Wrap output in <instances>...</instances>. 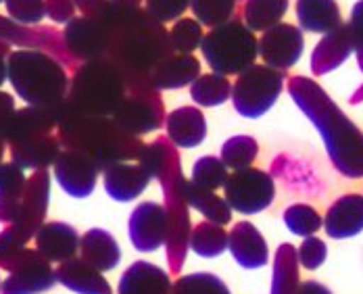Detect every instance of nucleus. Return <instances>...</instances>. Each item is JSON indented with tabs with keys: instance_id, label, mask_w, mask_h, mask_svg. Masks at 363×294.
I'll return each instance as SVG.
<instances>
[{
	"instance_id": "nucleus-1",
	"label": "nucleus",
	"mask_w": 363,
	"mask_h": 294,
	"mask_svg": "<svg viewBox=\"0 0 363 294\" xmlns=\"http://www.w3.org/2000/svg\"><path fill=\"white\" fill-rule=\"evenodd\" d=\"M101 15L109 30L105 59L119 69L125 81L148 77L165 57L174 52L169 46V32H165L163 23L150 17L146 9L111 2Z\"/></svg>"
},
{
	"instance_id": "nucleus-2",
	"label": "nucleus",
	"mask_w": 363,
	"mask_h": 294,
	"mask_svg": "<svg viewBox=\"0 0 363 294\" xmlns=\"http://www.w3.org/2000/svg\"><path fill=\"white\" fill-rule=\"evenodd\" d=\"M289 94L296 107L318 128L328 157L345 178H363V132L338 109L326 90L309 77L294 75L289 79Z\"/></svg>"
},
{
	"instance_id": "nucleus-3",
	"label": "nucleus",
	"mask_w": 363,
	"mask_h": 294,
	"mask_svg": "<svg viewBox=\"0 0 363 294\" xmlns=\"http://www.w3.org/2000/svg\"><path fill=\"white\" fill-rule=\"evenodd\" d=\"M57 138L61 147L90 157L99 171L123 161H138L145 145L119 128L113 117L86 115L72 109L65 101L57 105Z\"/></svg>"
},
{
	"instance_id": "nucleus-4",
	"label": "nucleus",
	"mask_w": 363,
	"mask_h": 294,
	"mask_svg": "<svg viewBox=\"0 0 363 294\" xmlns=\"http://www.w3.org/2000/svg\"><path fill=\"white\" fill-rule=\"evenodd\" d=\"M138 163L148 171L152 180H159L165 194V211H167V236L165 251L172 273H180L186 255L190 251V205L184 194V174L180 167V154L176 147L159 138L150 145H145Z\"/></svg>"
},
{
	"instance_id": "nucleus-5",
	"label": "nucleus",
	"mask_w": 363,
	"mask_h": 294,
	"mask_svg": "<svg viewBox=\"0 0 363 294\" xmlns=\"http://www.w3.org/2000/svg\"><path fill=\"white\" fill-rule=\"evenodd\" d=\"M9 81L30 107H57L67 98L65 65L40 48H19L9 55Z\"/></svg>"
},
{
	"instance_id": "nucleus-6",
	"label": "nucleus",
	"mask_w": 363,
	"mask_h": 294,
	"mask_svg": "<svg viewBox=\"0 0 363 294\" xmlns=\"http://www.w3.org/2000/svg\"><path fill=\"white\" fill-rule=\"evenodd\" d=\"M125 90L123 75L109 59H94L75 69L65 103L86 115L111 117L123 101Z\"/></svg>"
},
{
	"instance_id": "nucleus-7",
	"label": "nucleus",
	"mask_w": 363,
	"mask_h": 294,
	"mask_svg": "<svg viewBox=\"0 0 363 294\" xmlns=\"http://www.w3.org/2000/svg\"><path fill=\"white\" fill-rule=\"evenodd\" d=\"M201 52L207 65L219 75H238L255 65L259 57V40L238 19L211 28L203 42Z\"/></svg>"
},
{
	"instance_id": "nucleus-8",
	"label": "nucleus",
	"mask_w": 363,
	"mask_h": 294,
	"mask_svg": "<svg viewBox=\"0 0 363 294\" xmlns=\"http://www.w3.org/2000/svg\"><path fill=\"white\" fill-rule=\"evenodd\" d=\"M125 96L113 111V121L130 132L132 136H143L159 130L165 123V111L161 96L150 77H136L125 81Z\"/></svg>"
},
{
	"instance_id": "nucleus-9",
	"label": "nucleus",
	"mask_w": 363,
	"mask_h": 294,
	"mask_svg": "<svg viewBox=\"0 0 363 294\" xmlns=\"http://www.w3.org/2000/svg\"><path fill=\"white\" fill-rule=\"evenodd\" d=\"M286 84L284 72L263 65H251L232 86V103L238 115L257 119L265 115L278 101Z\"/></svg>"
},
{
	"instance_id": "nucleus-10",
	"label": "nucleus",
	"mask_w": 363,
	"mask_h": 294,
	"mask_svg": "<svg viewBox=\"0 0 363 294\" xmlns=\"http://www.w3.org/2000/svg\"><path fill=\"white\" fill-rule=\"evenodd\" d=\"M223 192L230 209L242 215H255L265 211L274 203L276 184L269 174L255 167H247L228 176Z\"/></svg>"
},
{
	"instance_id": "nucleus-11",
	"label": "nucleus",
	"mask_w": 363,
	"mask_h": 294,
	"mask_svg": "<svg viewBox=\"0 0 363 294\" xmlns=\"http://www.w3.org/2000/svg\"><path fill=\"white\" fill-rule=\"evenodd\" d=\"M0 267L9 271V278L2 284V294H38L50 290L57 282L50 261L38 249L32 251L26 247Z\"/></svg>"
},
{
	"instance_id": "nucleus-12",
	"label": "nucleus",
	"mask_w": 363,
	"mask_h": 294,
	"mask_svg": "<svg viewBox=\"0 0 363 294\" xmlns=\"http://www.w3.org/2000/svg\"><path fill=\"white\" fill-rule=\"evenodd\" d=\"M48 198H50V176L46 169H36L26 184L23 196L17 203L13 205L0 203V221H6L9 225H17L32 238L44 223Z\"/></svg>"
},
{
	"instance_id": "nucleus-13",
	"label": "nucleus",
	"mask_w": 363,
	"mask_h": 294,
	"mask_svg": "<svg viewBox=\"0 0 363 294\" xmlns=\"http://www.w3.org/2000/svg\"><path fill=\"white\" fill-rule=\"evenodd\" d=\"M63 42L67 48V55H72L84 63L94 61V59H105L107 46H109V30H107L103 15L73 17L63 32Z\"/></svg>"
},
{
	"instance_id": "nucleus-14",
	"label": "nucleus",
	"mask_w": 363,
	"mask_h": 294,
	"mask_svg": "<svg viewBox=\"0 0 363 294\" xmlns=\"http://www.w3.org/2000/svg\"><path fill=\"white\" fill-rule=\"evenodd\" d=\"M305 50L303 30L292 23H278L259 38V57L267 67L289 72L298 63Z\"/></svg>"
},
{
	"instance_id": "nucleus-15",
	"label": "nucleus",
	"mask_w": 363,
	"mask_h": 294,
	"mask_svg": "<svg viewBox=\"0 0 363 294\" xmlns=\"http://www.w3.org/2000/svg\"><path fill=\"white\" fill-rule=\"evenodd\" d=\"M130 240L140 253H155L165 244L167 236V211L159 203H140L130 215Z\"/></svg>"
},
{
	"instance_id": "nucleus-16",
	"label": "nucleus",
	"mask_w": 363,
	"mask_h": 294,
	"mask_svg": "<svg viewBox=\"0 0 363 294\" xmlns=\"http://www.w3.org/2000/svg\"><path fill=\"white\" fill-rule=\"evenodd\" d=\"M55 178L69 196L86 198L94 192L99 167L90 157L65 148L55 161Z\"/></svg>"
},
{
	"instance_id": "nucleus-17",
	"label": "nucleus",
	"mask_w": 363,
	"mask_h": 294,
	"mask_svg": "<svg viewBox=\"0 0 363 294\" xmlns=\"http://www.w3.org/2000/svg\"><path fill=\"white\" fill-rule=\"evenodd\" d=\"M48 134H57V107H28L11 115L0 138L6 145H15Z\"/></svg>"
},
{
	"instance_id": "nucleus-18",
	"label": "nucleus",
	"mask_w": 363,
	"mask_h": 294,
	"mask_svg": "<svg viewBox=\"0 0 363 294\" xmlns=\"http://www.w3.org/2000/svg\"><path fill=\"white\" fill-rule=\"evenodd\" d=\"M228 251L245 269L265 267L269 259L267 242L251 221H238L228 232Z\"/></svg>"
},
{
	"instance_id": "nucleus-19",
	"label": "nucleus",
	"mask_w": 363,
	"mask_h": 294,
	"mask_svg": "<svg viewBox=\"0 0 363 294\" xmlns=\"http://www.w3.org/2000/svg\"><path fill=\"white\" fill-rule=\"evenodd\" d=\"M150 176L140 163L123 161L105 169V190L113 200L130 203L138 198L150 184Z\"/></svg>"
},
{
	"instance_id": "nucleus-20",
	"label": "nucleus",
	"mask_w": 363,
	"mask_h": 294,
	"mask_svg": "<svg viewBox=\"0 0 363 294\" xmlns=\"http://www.w3.org/2000/svg\"><path fill=\"white\" fill-rule=\"evenodd\" d=\"M324 230L330 238L342 240L353 238L363 232V196L362 194H345L336 198L326 217H324Z\"/></svg>"
},
{
	"instance_id": "nucleus-21",
	"label": "nucleus",
	"mask_w": 363,
	"mask_h": 294,
	"mask_svg": "<svg viewBox=\"0 0 363 294\" xmlns=\"http://www.w3.org/2000/svg\"><path fill=\"white\" fill-rule=\"evenodd\" d=\"M353 55V40L349 26L342 23L336 30L324 34L318 42L311 55V72L315 75H326L334 69H338L349 57Z\"/></svg>"
},
{
	"instance_id": "nucleus-22",
	"label": "nucleus",
	"mask_w": 363,
	"mask_h": 294,
	"mask_svg": "<svg viewBox=\"0 0 363 294\" xmlns=\"http://www.w3.org/2000/svg\"><path fill=\"white\" fill-rule=\"evenodd\" d=\"M167 140L176 148H194L207 136V121L199 107H180L165 117Z\"/></svg>"
},
{
	"instance_id": "nucleus-23",
	"label": "nucleus",
	"mask_w": 363,
	"mask_h": 294,
	"mask_svg": "<svg viewBox=\"0 0 363 294\" xmlns=\"http://www.w3.org/2000/svg\"><path fill=\"white\" fill-rule=\"evenodd\" d=\"M34 238H36V249L48 261L63 263L79 251V236L75 227L63 221L42 223Z\"/></svg>"
},
{
	"instance_id": "nucleus-24",
	"label": "nucleus",
	"mask_w": 363,
	"mask_h": 294,
	"mask_svg": "<svg viewBox=\"0 0 363 294\" xmlns=\"http://www.w3.org/2000/svg\"><path fill=\"white\" fill-rule=\"evenodd\" d=\"M172 282L165 269L148 263V261H136L132 263L117 286V294H169Z\"/></svg>"
},
{
	"instance_id": "nucleus-25",
	"label": "nucleus",
	"mask_w": 363,
	"mask_h": 294,
	"mask_svg": "<svg viewBox=\"0 0 363 294\" xmlns=\"http://www.w3.org/2000/svg\"><path fill=\"white\" fill-rule=\"evenodd\" d=\"M199 75H201V63L196 57L172 52L150 72L148 77L157 90H178L184 86H190Z\"/></svg>"
},
{
	"instance_id": "nucleus-26",
	"label": "nucleus",
	"mask_w": 363,
	"mask_h": 294,
	"mask_svg": "<svg viewBox=\"0 0 363 294\" xmlns=\"http://www.w3.org/2000/svg\"><path fill=\"white\" fill-rule=\"evenodd\" d=\"M57 280L77 294H113L109 282L103 278V271L86 263L84 259H67L55 271Z\"/></svg>"
},
{
	"instance_id": "nucleus-27",
	"label": "nucleus",
	"mask_w": 363,
	"mask_h": 294,
	"mask_svg": "<svg viewBox=\"0 0 363 294\" xmlns=\"http://www.w3.org/2000/svg\"><path fill=\"white\" fill-rule=\"evenodd\" d=\"M296 19L298 28L309 34H328L342 26L336 0H296Z\"/></svg>"
},
{
	"instance_id": "nucleus-28",
	"label": "nucleus",
	"mask_w": 363,
	"mask_h": 294,
	"mask_svg": "<svg viewBox=\"0 0 363 294\" xmlns=\"http://www.w3.org/2000/svg\"><path fill=\"white\" fill-rule=\"evenodd\" d=\"M79 253L86 263L96 267L99 271L115 269L121 261V249L117 240L107 230L92 227L79 238Z\"/></svg>"
},
{
	"instance_id": "nucleus-29",
	"label": "nucleus",
	"mask_w": 363,
	"mask_h": 294,
	"mask_svg": "<svg viewBox=\"0 0 363 294\" xmlns=\"http://www.w3.org/2000/svg\"><path fill=\"white\" fill-rule=\"evenodd\" d=\"M9 147H11L13 163H17L23 169H34V171L55 165L57 157L61 154V142H59L57 134L40 136V138H32V140H23V142H15V145H9Z\"/></svg>"
},
{
	"instance_id": "nucleus-30",
	"label": "nucleus",
	"mask_w": 363,
	"mask_h": 294,
	"mask_svg": "<svg viewBox=\"0 0 363 294\" xmlns=\"http://www.w3.org/2000/svg\"><path fill=\"white\" fill-rule=\"evenodd\" d=\"M0 40L9 42L11 46L21 48H48L61 55H67L63 34L57 30H28L26 26H19L6 17H0Z\"/></svg>"
},
{
	"instance_id": "nucleus-31",
	"label": "nucleus",
	"mask_w": 363,
	"mask_h": 294,
	"mask_svg": "<svg viewBox=\"0 0 363 294\" xmlns=\"http://www.w3.org/2000/svg\"><path fill=\"white\" fill-rule=\"evenodd\" d=\"M301 286L298 273V253L296 249L284 242L278 247L274 259V280H272V294H296Z\"/></svg>"
},
{
	"instance_id": "nucleus-32",
	"label": "nucleus",
	"mask_w": 363,
	"mask_h": 294,
	"mask_svg": "<svg viewBox=\"0 0 363 294\" xmlns=\"http://www.w3.org/2000/svg\"><path fill=\"white\" fill-rule=\"evenodd\" d=\"M291 0H245L242 23L251 32H265L282 21Z\"/></svg>"
},
{
	"instance_id": "nucleus-33",
	"label": "nucleus",
	"mask_w": 363,
	"mask_h": 294,
	"mask_svg": "<svg viewBox=\"0 0 363 294\" xmlns=\"http://www.w3.org/2000/svg\"><path fill=\"white\" fill-rule=\"evenodd\" d=\"M184 194H186L188 205L194 207L199 213H203L209 221L219 223V225H225L232 221V209H230L228 200L219 198L213 190H205V188H199L196 184L184 180Z\"/></svg>"
},
{
	"instance_id": "nucleus-34",
	"label": "nucleus",
	"mask_w": 363,
	"mask_h": 294,
	"mask_svg": "<svg viewBox=\"0 0 363 294\" xmlns=\"http://www.w3.org/2000/svg\"><path fill=\"white\" fill-rule=\"evenodd\" d=\"M190 96L199 107H219L232 96V81L225 75H199L190 84Z\"/></svg>"
},
{
	"instance_id": "nucleus-35",
	"label": "nucleus",
	"mask_w": 363,
	"mask_h": 294,
	"mask_svg": "<svg viewBox=\"0 0 363 294\" xmlns=\"http://www.w3.org/2000/svg\"><path fill=\"white\" fill-rule=\"evenodd\" d=\"M225 249H228V232L223 230V225L207 220L192 227L190 251H194L199 257H219Z\"/></svg>"
},
{
	"instance_id": "nucleus-36",
	"label": "nucleus",
	"mask_w": 363,
	"mask_h": 294,
	"mask_svg": "<svg viewBox=\"0 0 363 294\" xmlns=\"http://www.w3.org/2000/svg\"><path fill=\"white\" fill-rule=\"evenodd\" d=\"M240 0H190L192 15L205 28H218L234 19Z\"/></svg>"
},
{
	"instance_id": "nucleus-37",
	"label": "nucleus",
	"mask_w": 363,
	"mask_h": 294,
	"mask_svg": "<svg viewBox=\"0 0 363 294\" xmlns=\"http://www.w3.org/2000/svg\"><path fill=\"white\" fill-rule=\"evenodd\" d=\"M259 154V145L251 136H232L230 140L223 142L221 147V161L228 169L238 171V169H247L255 163Z\"/></svg>"
},
{
	"instance_id": "nucleus-38",
	"label": "nucleus",
	"mask_w": 363,
	"mask_h": 294,
	"mask_svg": "<svg viewBox=\"0 0 363 294\" xmlns=\"http://www.w3.org/2000/svg\"><path fill=\"white\" fill-rule=\"evenodd\" d=\"M284 223L296 236H315L320 232V227H324V217L309 205L296 203L284 211Z\"/></svg>"
},
{
	"instance_id": "nucleus-39",
	"label": "nucleus",
	"mask_w": 363,
	"mask_h": 294,
	"mask_svg": "<svg viewBox=\"0 0 363 294\" xmlns=\"http://www.w3.org/2000/svg\"><path fill=\"white\" fill-rule=\"evenodd\" d=\"M203 38H205L203 26L196 19L182 17L169 30V46H172L174 52L192 55V50H196L201 46Z\"/></svg>"
},
{
	"instance_id": "nucleus-40",
	"label": "nucleus",
	"mask_w": 363,
	"mask_h": 294,
	"mask_svg": "<svg viewBox=\"0 0 363 294\" xmlns=\"http://www.w3.org/2000/svg\"><path fill=\"white\" fill-rule=\"evenodd\" d=\"M228 180V167L219 157H201L194 167H192V178L190 182L205 190H218L223 188Z\"/></svg>"
},
{
	"instance_id": "nucleus-41",
	"label": "nucleus",
	"mask_w": 363,
	"mask_h": 294,
	"mask_svg": "<svg viewBox=\"0 0 363 294\" xmlns=\"http://www.w3.org/2000/svg\"><path fill=\"white\" fill-rule=\"evenodd\" d=\"M169 294H232L228 286L213 273H190L182 276L172 284Z\"/></svg>"
},
{
	"instance_id": "nucleus-42",
	"label": "nucleus",
	"mask_w": 363,
	"mask_h": 294,
	"mask_svg": "<svg viewBox=\"0 0 363 294\" xmlns=\"http://www.w3.org/2000/svg\"><path fill=\"white\" fill-rule=\"evenodd\" d=\"M28 178L17 163H0V203L13 205L23 196Z\"/></svg>"
},
{
	"instance_id": "nucleus-43",
	"label": "nucleus",
	"mask_w": 363,
	"mask_h": 294,
	"mask_svg": "<svg viewBox=\"0 0 363 294\" xmlns=\"http://www.w3.org/2000/svg\"><path fill=\"white\" fill-rule=\"evenodd\" d=\"M4 6L9 19L26 28L38 26L46 17L44 0H4Z\"/></svg>"
},
{
	"instance_id": "nucleus-44",
	"label": "nucleus",
	"mask_w": 363,
	"mask_h": 294,
	"mask_svg": "<svg viewBox=\"0 0 363 294\" xmlns=\"http://www.w3.org/2000/svg\"><path fill=\"white\" fill-rule=\"evenodd\" d=\"M145 9L159 23H169L178 21L190 9V0H145Z\"/></svg>"
},
{
	"instance_id": "nucleus-45",
	"label": "nucleus",
	"mask_w": 363,
	"mask_h": 294,
	"mask_svg": "<svg viewBox=\"0 0 363 294\" xmlns=\"http://www.w3.org/2000/svg\"><path fill=\"white\" fill-rule=\"evenodd\" d=\"M296 253H298V263H301L305 269H318V267H322V263L326 261V242L320 240L318 236H307L305 242L298 247Z\"/></svg>"
},
{
	"instance_id": "nucleus-46",
	"label": "nucleus",
	"mask_w": 363,
	"mask_h": 294,
	"mask_svg": "<svg viewBox=\"0 0 363 294\" xmlns=\"http://www.w3.org/2000/svg\"><path fill=\"white\" fill-rule=\"evenodd\" d=\"M32 238L17 225H9L6 230H2L0 232V265L4 261H9L13 255H17L21 249H26V244Z\"/></svg>"
},
{
	"instance_id": "nucleus-47",
	"label": "nucleus",
	"mask_w": 363,
	"mask_h": 294,
	"mask_svg": "<svg viewBox=\"0 0 363 294\" xmlns=\"http://www.w3.org/2000/svg\"><path fill=\"white\" fill-rule=\"evenodd\" d=\"M347 26H349L351 40H353V52L357 57V65L363 72V0L355 2Z\"/></svg>"
},
{
	"instance_id": "nucleus-48",
	"label": "nucleus",
	"mask_w": 363,
	"mask_h": 294,
	"mask_svg": "<svg viewBox=\"0 0 363 294\" xmlns=\"http://www.w3.org/2000/svg\"><path fill=\"white\" fill-rule=\"evenodd\" d=\"M46 4V17L55 23H69L75 17V2L73 0H44Z\"/></svg>"
},
{
	"instance_id": "nucleus-49",
	"label": "nucleus",
	"mask_w": 363,
	"mask_h": 294,
	"mask_svg": "<svg viewBox=\"0 0 363 294\" xmlns=\"http://www.w3.org/2000/svg\"><path fill=\"white\" fill-rule=\"evenodd\" d=\"M73 2L82 11V15H90V17H99L111 4V0H73Z\"/></svg>"
},
{
	"instance_id": "nucleus-50",
	"label": "nucleus",
	"mask_w": 363,
	"mask_h": 294,
	"mask_svg": "<svg viewBox=\"0 0 363 294\" xmlns=\"http://www.w3.org/2000/svg\"><path fill=\"white\" fill-rule=\"evenodd\" d=\"M15 111H17L15 109V98L0 90V132L4 130V125L9 123V119Z\"/></svg>"
},
{
	"instance_id": "nucleus-51",
	"label": "nucleus",
	"mask_w": 363,
	"mask_h": 294,
	"mask_svg": "<svg viewBox=\"0 0 363 294\" xmlns=\"http://www.w3.org/2000/svg\"><path fill=\"white\" fill-rule=\"evenodd\" d=\"M9 55H11V44L0 40V86L4 79H9Z\"/></svg>"
},
{
	"instance_id": "nucleus-52",
	"label": "nucleus",
	"mask_w": 363,
	"mask_h": 294,
	"mask_svg": "<svg viewBox=\"0 0 363 294\" xmlns=\"http://www.w3.org/2000/svg\"><path fill=\"white\" fill-rule=\"evenodd\" d=\"M296 294H332L328 290L324 284L315 282V280H307L298 286V293Z\"/></svg>"
},
{
	"instance_id": "nucleus-53",
	"label": "nucleus",
	"mask_w": 363,
	"mask_h": 294,
	"mask_svg": "<svg viewBox=\"0 0 363 294\" xmlns=\"http://www.w3.org/2000/svg\"><path fill=\"white\" fill-rule=\"evenodd\" d=\"M115 4H121V6H140L143 0H111Z\"/></svg>"
},
{
	"instance_id": "nucleus-54",
	"label": "nucleus",
	"mask_w": 363,
	"mask_h": 294,
	"mask_svg": "<svg viewBox=\"0 0 363 294\" xmlns=\"http://www.w3.org/2000/svg\"><path fill=\"white\" fill-rule=\"evenodd\" d=\"M4 147H6V142L0 138V163H2V157H4Z\"/></svg>"
},
{
	"instance_id": "nucleus-55",
	"label": "nucleus",
	"mask_w": 363,
	"mask_h": 294,
	"mask_svg": "<svg viewBox=\"0 0 363 294\" xmlns=\"http://www.w3.org/2000/svg\"><path fill=\"white\" fill-rule=\"evenodd\" d=\"M0 294H2V282H0Z\"/></svg>"
},
{
	"instance_id": "nucleus-56",
	"label": "nucleus",
	"mask_w": 363,
	"mask_h": 294,
	"mask_svg": "<svg viewBox=\"0 0 363 294\" xmlns=\"http://www.w3.org/2000/svg\"><path fill=\"white\" fill-rule=\"evenodd\" d=\"M2 2H4V0H0V4H2Z\"/></svg>"
}]
</instances>
